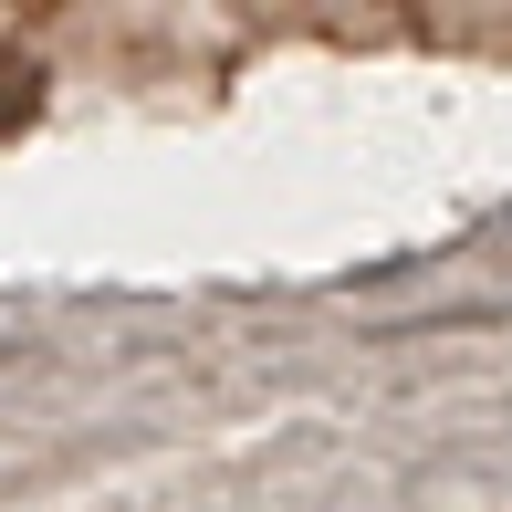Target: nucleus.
Masks as SVG:
<instances>
[{
    "label": "nucleus",
    "mask_w": 512,
    "mask_h": 512,
    "mask_svg": "<svg viewBox=\"0 0 512 512\" xmlns=\"http://www.w3.org/2000/svg\"><path fill=\"white\" fill-rule=\"evenodd\" d=\"M11 115H32V63H0V126Z\"/></svg>",
    "instance_id": "1"
}]
</instances>
